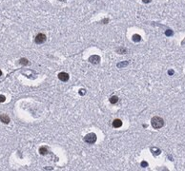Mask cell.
<instances>
[{"mask_svg": "<svg viewBox=\"0 0 185 171\" xmlns=\"http://www.w3.org/2000/svg\"><path fill=\"white\" fill-rule=\"evenodd\" d=\"M151 125L155 129H158L164 126V121L162 118H160L158 116H155L151 120Z\"/></svg>", "mask_w": 185, "mask_h": 171, "instance_id": "cell-1", "label": "cell"}, {"mask_svg": "<svg viewBox=\"0 0 185 171\" xmlns=\"http://www.w3.org/2000/svg\"><path fill=\"white\" fill-rule=\"evenodd\" d=\"M97 134L94 133V132H92V133L87 134L84 137V142L87 143H89V144H92V143H95L97 142Z\"/></svg>", "mask_w": 185, "mask_h": 171, "instance_id": "cell-2", "label": "cell"}, {"mask_svg": "<svg viewBox=\"0 0 185 171\" xmlns=\"http://www.w3.org/2000/svg\"><path fill=\"white\" fill-rule=\"evenodd\" d=\"M46 39H47V37H46V35H45L44 33H38V34L35 36L34 41H35L36 44H43V43L46 41Z\"/></svg>", "mask_w": 185, "mask_h": 171, "instance_id": "cell-3", "label": "cell"}, {"mask_svg": "<svg viewBox=\"0 0 185 171\" xmlns=\"http://www.w3.org/2000/svg\"><path fill=\"white\" fill-rule=\"evenodd\" d=\"M89 62L91 64H92V65H97L100 62V56H98V55H92L89 58Z\"/></svg>", "mask_w": 185, "mask_h": 171, "instance_id": "cell-4", "label": "cell"}, {"mask_svg": "<svg viewBox=\"0 0 185 171\" xmlns=\"http://www.w3.org/2000/svg\"><path fill=\"white\" fill-rule=\"evenodd\" d=\"M69 78H70V76H69L67 72H60L58 74V79L62 82H67L69 80Z\"/></svg>", "mask_w": 185, "mask_h": 171, "instance_id": "cell-5", "label": "cell"}, {"mask_svg": "<svg viewBox=\"0 0 185 171\" xmlns=\"http://www.w3.org/2000/svg\"><path fill=\"white\" fill-rule=\"evenodd\" d=\"M113 127L114 128H119L122 127V122L120 119H115L114 122H113Z\"/></svg>", "mask_w": 185, "mask_h": 171, "instance_id": "cell-6", "label": "cell"}, {"mask_svg": "<svg viewBox=\"0 0 185 171\" xmlns=\"http://www.w3.org/2000/svg\"><path fill=\"white\" fill-rule=\"evenodd\" d=\"M0 121H1L2 123H4V124H9L11 120H10V118H9L8 115L2 114V115H0Z\"/></svg>", "mask_w": 185, "mask_h": 171, "instance_id": "cell-7", "label": "cell"}, {"mask_svg": "<svg viewBox=\"0 0 185 171\" xmlns=\"http://www.w3.org/2000/svg\"><path fill=\"white\" fill-rule=\"evenodd\" d=\"M48 153H49V150H48V148L46 147V146H41V147L39 148V154L40 155L45 156V155H47Z\"/></svg>", "mask_w": 185, "mask_h": 171, "instance_id": "cell-8", "label": "cell"}, {"mask_svg": "<svg viewBox=\"0 0 185 171\" xmlns=\"http://www.w3.org/2000/svg\"><path fill=\"white\" fill-rule=\"evenodd\" d=\"M132 40L134 41V42H135V43H137V42H139L140 40H141V36L139 35V34H134L133 36H132Z\"/></svg>", "mask_w": 185, "mask_h": 171, "instance_id": "cell-9", "label": "cell"}, {"mask_svg": "<svg viewBox=\"0 0 185 171\" xmlns=\"http://www.w3.org/2000/svg\"><path fill=\"white\" fill-rule=\"evenodd\" d=\"M109 101H110L111 104L114 105V104H117V103L118 102V96H112L111 98L109 99Z\"/></svg>", "mask_w": 185, "mask_h": 171, "instance_id": "cell-10", "label": "cell"}, {"mask_svg": "<svg viewBox=\"0 0 185 171\" xmlns=\"http://www.w3.org/2000/svg\"><path fill=\"white\" fill-rule=\"evenodd\" d=\"M151 151H152V153H153L155 156L159 155V154H160V152H161V151H160L158 148H156V147H154V148L152 147V148H151Z\"/></svg>", "mask_w": 185, "mask_h": 171, "instance_id": "cell-11", "label": "cell"}, {"mask_svg": "<svg viewBox=\"0 0 185 171\" xmlns=\"http://www.w3.org/2000/svg\"><path fill=\"white\" fill-rule=\"evenodd\" d=\"M117 52H118V53H120V54H124V53L127 52V50H126L125 48H118Z\"/></svg>", "mask_w": 185, "mask_h": 171, "instance_id": "cell-12", "label": "cell"}, {"mask_svg": "<svg viewBox=\"0 0 185 171\" xmlns=\"http://www.w3.org/2000/svg\"><path fill=\"white\" fill-rule=\"evenodd\" d=\"M128 64H129V62L128 61H125V62H121V63H118V68H122V67H126V66H128Z\"/></svg>", "mask_w": 185, "mask_h": 171, "instance_id": "cell-13", "label": "cell"}, {"mask_svg": "<svg viewBox=\"0 0 185 171\" xmlns=\"http://www.w3.org/2000/svg\"><path fill=\"white\" fill-rule=\"evenodd\" d=\"M20 64L21 65H28V64H30V62L26 58H22V59H20Z\"/></svg>", "mask_w": 185, "mask_h": 171, "instance_id": "cell-14", "label": "cell"}, {"mask_svg": "<svg viewBox=\"0 0 185 171\" xmlns=\"http://www.w3.org/2000/svg\"><path fill=\"white\" fill-rule=\"evenodd\" d=\"M165 34H166V36H172V35L174 34V32H173V31H171V30H167L166 32H165Z\"/></svg>", "mask_w": 185, "mask_h": 171, "instance_id": "cell-15", "label": "cell"}, {"mask_svg": "<svg viewBox=\"0 0 185 171\" xmlns=\"http://www.w3.org/2000/svg\"><path fill=\"white\" fill-rule=\"evenodd\" d=\"M6 100V97L4 95H0V103H3Z\"/></svg>", "mask_w": 185, "mask_h": 171, "instance_id": "cell-16", "label": "cell"}, {"mask_svg": "<svg viewBox=\"0 0 185 171\" xmlns=\"http://www.w3.org/2000/svg\"><path fill=\"white\" fill-rule=\"evenodd\" d=\"M78 93H79L80 95H84V94L86 93V89H84V88H81V89H79Z\"/></svg>", "mask_w": 185, "mask_h": 171, "instance_id": "cell-17", "label": "cell"}, {"mask_svg": "<svg viewBox=\"0 0 185 171\" xmlns=\"http://www.w3.org/2000/svg\"><path fill=\"white\" fill-rule=\"evenodd\" d=\"M140 165H141V167H147V166H148V163L145 162V161H143V162L140 163Z\"/></svg>", "mask_w": 185, "mask_h": 171, "instance_id": "cell-18", "label": "cell"}, {"mask_svg": "<svg viewBox=\"0 0 185 171\" xmlns=\"http://www.w3.org/2000/svg\"><path fill=\"white\" fill-rule=\"evenodd\" d=\"M168 74H169V75H173V74H174V70H173V69L168 70Z\"/></svg>", "mask_w": 185, "mask_h": 171, "instance_id": "cell-19", "label": "cell"}, {"mask_svg": "<svg viewBox=\"0 0 185 171\" xmlns=\"http://www.w3.org/2000/svg\"><path fill=\"white\" fill-rule=\"evenodd\" d=\"M151 1H152V0H142L143 3H150Z\"/></svg>", "mask_w": 185, "mask_h": 171, "instance_id": "cell-20", "label": "cell"}, {"mask_svg": "<svg viewBox=\"0 0 185 171\" xmlns=\"http://www.w3.org/2000/svg\"><path fill=\"white\" fill-rule=\"evenodd\" d=\"M1 75H2V71H1V70H0V76H1Z\"/></svg>", "mask_w": 185, "mask_h": 171, "instance_id": "cell-21", "label": "cell"}, {"mask_svg": "<svg viewBox=\"0 0 185 171\" xmlns=\"http://www.w3.org/2000/svg\"><path fill=\"white\" fill-rule=\"evenodd\" d=\"M59 1H66V0H59Z\"/></svg>", "mask_w": 185, "mask_h": 171, "instance_id": "cell-22", "label": "cell"}, {"mask_svg": "<svg viewBox=\"0 0 185 171\" xmlns=\"http://www.w3.org/2000/svg\"><path fill=\"white\" fill-rule=\"evenodd\" d=\"M184 43H185V41H183V42H182V44H184Z\"/></svg>", "mask_w": 185, "mask_h": 171, "instance_id": "cell-23", "label": "cell"}]
</instances>
